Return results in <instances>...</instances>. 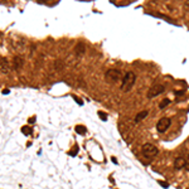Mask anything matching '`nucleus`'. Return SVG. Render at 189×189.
<instances>
[{
  "instance_id": "1",
  "label": "nucleus",
  "mask_w": 189,
  "mask_h": 189,
  "mask_svg": "<svg viewBox=\"0 0 189 189\" xmlns=\"http://www.w3.org/2000/svg\"><path fill=\"white\" fill-rule=\"evenodd\" d=\"M135 82H136V74L134 72H126L124 74V78L121 81V91L122 92H129L131 88L134 87Z\"/></svg>"
},
{
  "instance_id": "2",
  "label": "nucleus",
  "mask_w": 189,
  "mask_h": 189,
  "mask_svg": "<svg viewBox=\"0 0 189 189\" xmlns=\"http://www.w3.org/2000/svg\"><path fill=\"white\" fill-rule=\"evenodd\" d=\"M124 78V74L120 69H116V68H110L106 71L105 73V80L106 82L109 83H117L119 81H122Z\"/></svg>"
},
{
  "instance_id": "3",
  "label": "nucleus",
  "mask_w": 189,
  "mask_h": 189,
  "mask_svg": "<svg viewBox=\"0 0 189 189\" xmlns=\"http://www.w3.org/2000/svg\"><path fill=\"white\" fill-rule=\"evenodd\" d=\"M141 153H143L144 156L149 158V159H153V158H155L158 154H159V149H158L155 145L146 143V144L143 145V147H141Z\"/></svg>"
},
{
  "instance_id": "4",
  "label": "nucleus",
  "mask_w": 189,
  "mask_h": 189,
  "mask_svg": "<svg viewBox=\"0 0 189 189\" xmlns=\"http://www.w3.org/2000/svg\"><path fill=\"white\" fill-rule=\"evenodd\" d=\"M164 91H165V87H164V84L154 83L153 86L149 88V91H147L146 97H147V99H154V97H156V96H159V94H162Z\"/></svg>"
},
{
  "instance_id": "5",
  "label": "nucleus",
  "mask_w": 189,
  "mask_h": 189,
  "mask_svg": "<svg viewBox=\"0 0 189 189\" xmlns=\"http://www.w3.org/2000/svg\"><path fill=\"white\" fill-rule=\"evenodd\" d=\"M172 125V120L169 117H162L156 122V130L158 132H165Z\"/></svg>"
},
{
  "instance_id": "6",
  "label": "nucleus",
  "mask_w": 189,
  "mask_h": 189,
  "mask_svg": "<svg viewBox=\"0 0 189 189\" xmlns=\"http://www.w3.org/2000/svg\"><path fill=\"white\" fill-rule=\"evenodd\" d=\"M23 64H24V59L21 58L20 56H15L14 58H13V63H11V66H13V68H14L15 71L20 69L21 67H23Z\"/></svg>"
},
{
  "instance_id": "7",
  "label": "nucleus",
  "mask_w": 189,
  "mask_h": 189,
  "mask_svg": "<svg viewBox=\"0 0 189 189\" xmlns=\"http://www.w3.org/2000/svg\"><path fill=\"white\" fill-rule=\"evenodd\" d=\"M8 71H9L8 61H6L5 57H1L0 58V72H1V74H5V73H8Z\"/></svg>"
},
{
  "instance_id": "8",
  "label": "nucleus",
  "mask_w": 189,
  "mask_h": 189,
  "mask_svg": "<svg viewBox=\"0 0 189 189\" xmlns=\"http://www.w3.org/2000/svg\"><path fill=\"white\" fill-rule=\"evenodd\" d=\"M185 165H187V160L184 159V158H176L175 162H174V168L176 170H180L183 168H185Z\"/></svg>"
},
{
  "instance_id": "9",
  "label": "nucleus",
  "mask_w": 189,
  "mask_h": 189,
  "mask_svg": "<svg viewBox=\"0 0 189 189\" xmlns=\"http://www.w3.org/2000/svg\"><path fill=\"white\" fill-rule=\"evenodd\" d=\"M84 52H86V47H84V44L83 43H78L77 46H76V48H74V53L78 57H81V56L84 54Z\"/></svg>"
},
{
  "instance_id": "10",
  "label": "nucleus",
  "mask_w": 189,
  "mask_h": 189,
  "mask_svg": "<svg viewBox=\"0 0 189 189\" xmlns=\"http://www.w3.org/2000/svg\"><path fill=\"white\" fill-rule=\"evenodd\" d=\"M147 115H149V111H141V112H139L136 116H135V124H137V122H140V121H143L144 119H146L147 117Z\"/></svg>"
},
{
  "instance_id": "11",
  "label": "nucleus",
  "mask_w": 189,
  "mask_h": 189,
  "mask_svg": "<svg viewBox=\"0 0 189 189\" xmlns=\"http://www.w3.org/2000/svg\"><path fill=\"white\" fill-rule=\"evenodd\" d=\"M74 130H76V132H77L78 135H84V134L87 132V129L84 127L83 125H77V126H76Z\"/></svg>"
},
{
  "instance_id": "12",
  "label": "nucleus",
  "mask_w": 189,
  "mask_h": 189,
  "mask_svg": "<svg viewBox=\"0 0 189 189\" xmlns=\"http://www.w3.org/2000/svg\"><path fill=\"white\" fill-rule=\"evenodd\" d=\"M21 132H23L24 135H32V132H33V130H32V127H29V126H23L21 127Z\"/></svg>"
},
{
  "instance_id": "13",
  "label": "nucleus",
  "mask_w": 189,
  "mask_h": 189,
  "mask_svg": "<svg viewBox=\"0 0 189 189\" xmlns=\"http://www.w3.org/2000/svg\"><path fill=\"white\" fill-rule=\"evenodd\" d=\"M169 103H170V100H169V99H165V100H163L162 102L159 103V109H162V110H163V109H165V107L168 106Z\"/></svg>"
},
{
  "instance_id": "14",
  "label": "nucleus",
  "mask_w": 189,
  "mask_h": 189,
  "mask_svg": "<svg viewBox=\"0 0 189 189\" xmlns=\"http://www.w3.org/2000/svg\"><path fill=\"white\" fill-rule=\"evenodd\" d=\"M77 153H78V146H77V145H74V146H73V149H72L71 151H69L68 154H69V155H71V156H74Z\"/></svg>"
},
{
  "instance_id": "15",
  "label": "nucleus",
  "mask_w": 189,
  "mask_h": 189,
  "mask_svg": "<svg viewBox=\"0 0 189 189\" xmlns=\"http://www.w3.org/2000/svg\"><path fill=\"white\" fill-rule=\"evenodd\" d=\"M156 17H160V18H163V19H165V20H168V21H170V23H174V20H173V19H170L169 17H165V15H162L160 14V13H156Z\"/></svg>"
},
{
  "instance_id": "16",
  "label": "nucleus",
  "mask_w": 189,
  "mask_h": 189,
  "mask_svg": "<svg viewBox=\"0 0 189 189\" xmlns=\"http://www.w3.org/2000/svg\"><path fill=\"white\" fill-rule=\"evenodd\" d=\"M183 10L184 13H189V0H185L184 5H183Z\"/></svg>"
},
{
  "instance_id": "17",
  "label": "nucleus",
  "mask_w": 189,
  "mask_h": 189,
  "mask_svg": "<svg viewBox=\"0 0 189 189\" xmlns=\"http://www.w3.org/2000/svg\"><path fill=\"white\" fill-rule=\"evenodd\" d=\"M99 117L102 120V121H106V120H107V115H106L105 112H102V111H99Z\"/></svg>"
},
{
  "instance_id": "18",
  "label": "nucleus",
  "mask_w": 189,
  "mask_h": 189,
  "mask_svg": "<svg viewBox=\"0 0 189 189\" xmlns=\"http://www.w3.org/2000/svg\"><path fill=\"white\" fill-rule=\"evenodd\" d=\"M54 67H56L57 69H62L63 67H64V66L62 64V62H61V61H56V62H54Z\"/></svg>"
},
{
  "instance_id": "19",
  "label": "nucleus",
  "mask_w": 189,
  "mask_h": 189,
  "mask_svg": "<svg viewBox=\"0 0 189 189\" xmlns=\"http://www.w3.org/2000/svg\"><path fill=\"white\" fill-rule=\"evenodd\" d=\"M38 3H40V4H49V3H53L54 0H37Z\"/></svg>"
},
{
  "instance_id": "20",
  "label": "nucleus",
  "mask_w": 189,
  "mask_h": 189,
  "mask_svg": "<svg viewBox=\"0 0 189 189\" xmlns=\"http://www.w3.org/2000/svg\"><path fill=\"white\" fill-rule=\"evenodd\" d=\"M159 183L162 184L163 188H168V187H169V184H168V183H165V182H159Z\"/></svg>"
},
{
  "instance_id": "21",
  "label": "nucleus",
  "mask_w": 189,
  "mask_h": 189,
  "mask_svg": "<svg viewBox=\"0 0 189 189\" xmlns=\"http://www.w3.org/2000/svg\"><path fill=\"white\" fill-rule=\"evenodd\" d=\"M185 169L189 172V155H188V158H187V165H185Z\"/></svg>"
},
{
  "instance_id": "22",
  "label": "nucleus",
  "mask_w": 189,
  "mask_h": 189,
  "mask_svg": "<svg viewBox=\"0 0 189 189\" xmlns=\"http://www.w3.org/2000/svg\"><path fill=\"white\" fill-rule=\"evenodd\" d=\"M74 100H76V101H77V102H78V103H80V105H83V102H82V100H80V99H77V97H76V96H74Z\"/></svg>"
},
{
  "instance_id": "23",
  "label": "nucleus",
  "mask_w": 189,
  "mask_h": 189,
  "mask_svg": "<svg viewBox=\"0 0 189 189\" xmlns=\"http://www.w3.org/2000/svg\"><path fill=\"white\" fill-rule=\"evenodd\" d=\"M34 121H36V117H32V119H29V124H33Z\"/></svg>"
},
{
  "instance_id": "24",
  "label": "nucleus",
  "mask_w": 189,
  "mask_h": 189,
  "mask_svg": "<svg viewBox=\"0 0 189 189\" xmlns=\"http://www.w3.org/2000/svg\"><path fill=\"white\" fill-rule=\"evenodd\" d=\"M111 160H112V163L117 164V160H116V158H111Z\"/></svg>"
},
{
  "instance_id": "25",
  "label": "nucleus",
  "mask_w": 189,
  "mask_h": 189,
  "mask_svg": "<svg viewBox=\"0 0 189 189\" xmlns=\"http://www.w3.org/2000/svg\"><path fill=\"white\" fill-rule=\"evenodd\" d=\"M3 93H4V94L5 93H9V90H4V91H3Z\"/></svg>"
}]
</instances>
